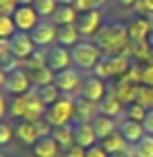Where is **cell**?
<instances>
[{
  "label": "cell",
  "instance_id": "83f0119b",
  "mask_svg": "<svg viewBox=\"0 0 153 157\" xmlns=\"http://www.w3.org/2000/svg\"><path fill=\"white\" fill-rule=\"evenodd\" d=\"M131 157H153V135H144L135 146L128 151Z\"/></svg>",
  "mask_w": 153,
  "mask_h": 157
},
{
  "label": "cell",
  "instance_id": "74e56055",
  "mask_svg": "<svg viewBox=\"0 0 153 157\" xmlns=\"http://www.w3.org/2000/svg\"><path fill=\"white\" fill-rule=\"evenodd\" d=\"M16 7H18V0H0V13L2 16H11Z\"/></svg>",
  "mask_w": 153,
  "mask_h": 157
},
{
  "label": "cell",
  "instance_id": "e0dca14e",
  "mask_svg": "<svg viewBox=\"0 0 153 157\" xmlns=\"http://www.w3.org/2000/svg\"><path fill=\"white\" fill-rule=\"evenodd\" d=\"M128 56L133 59V63H140V61H147V63H153V45L147 40H131L128 47H126Z\"/></svg>",
  "mask_w": 153,
  "mask_h": 157
},
{
  "label": "cell",
  "instance_id": "ac0fdd59",
  "mask_svg": "<svg viewBox=\"0 0 153 157\" xmlns=\"http://www.w3.org/2000/svg\"><path fill=\"white\" fill-rule=\"evenodd\" d=\"M124 105L119 99H117V94H115L113 90H108L106 94H104V99L99 101V115H106V117H111V119H117L122 112H124Z\"/></svg>",
  "mask_w": 153,
  "mask_h": 157
},
{
  "label": "cell",
  "instance_id": "f546056e",
  "mask_svg": "<svg viewBox=\"0 0 153 157\" xmlns=\"http://www.w3.org/2000/svg\"><path fill=\"white\" fill-rule=\"evenodd\" d=\"M36 90H38V94H41V99H43V103H45V105H52L54 101H59L61 94H63V92H61L59 88H56L54 83L43 85V88H36Z\"/></svg>",
  "mask_w": 153,
  "mask_h": 157
},
{
  "label": "cell",
  "instance_id": "484cf974",
  "mask_svg": "<svg viewBox=\"0 0 153 157\" xmlns=\"http://www.w3.org/2000/svg\"><path fill=\"white\" fill-rule=\"evenodd\" d=\"M92 128H95V135H97V139L101 141L104 137H108L111 132L117 130L119 124H117L115 119L106 117V115H97V117H95V121H92Z\"/></svg>",
  "mask_w": 153,
  "mask_h": 157
},
{
  "label": "cell",
  "instance_id": "7c38bea8",
  "mask_svg": "<svg viewBox=\"0 0 153 157\" xmlns=\"http://www.w3.org/2000/svg\"><path fill=\"white\" fill-rule=\"evenodd\" d=\"M25 99V119L27 121H38V119H45V112H47V105L43 103V99L38 94V90L32 88L30 92L23 94Z\"/></svg>",
  "mask_w": 153,
  "mask_h": 157
},
{
  "label": "cell",
  "instance_id": "f907efd6",
  "mask_svg": "<svg viewBox=\"0 0 153 157\" xmlns=\"http://www.w3.org/2000/svg\"><path fill=\"white\" fill-rule=\"evenodd\" d=\"M0 157H7V155H5V153H0Z\"/></svg>",
  "mask_w": 153,
  "mask_h": 157
},
{
  "label": "cell",
  "instance_id": "8d00e7d4",
  "mask_svg": "<svg viewBox=\"0 0 153 157\" xmlns=\"http://www.w3.org/2000/svg\"><path fill=\"white\" fill-rule=\"evenodd\" d=\"M140 85H149V88H153V63H147V65L142 67V83Z\"/></svg>",
  "mask_w": 153,
  "mask_h": 157
},
{
  "label": "cell",
  "instance_id": "603a6c76",
  "mask_svg": "<svg viewBox=\"0 0 153 157\" xmlns=\"http://www.w3.org/2000/svg\"><path fill=\"white\" fill-rule=\"evenodd\" d=\"M77 18H79V11H77L72 5H59L50 20H52L54 25L63 27V25H74V23H77Z\"/></svg>",
  "mask_w": 153,
  "mask_h": 157
},
{
  "label": "cell",
  "instance_id": "c3c4849f",
  "mask_svg": "<svg viewBox=\"0 0 153 157\" xmlns=\"http://www.w3.org/2000/svg\"><path fill=\"white\" fill-rule=\"evenodd\" d=\"M34 0H18V5H32Z\"/></svg>",
  "mask_w": 153,
  "mask_h": 157
},
{
  "label": "cell",
  "instance_id": "9a60e30c",
  "mask_svg": "<svg viewBox=\"0 0 153 157\" xmlns=\"http://www.w3.org/2000/svg\"><path fill=\"white\" fill-rule=\"evenodd\" d=\"M72 130H74V144L81 146V148H92L97 146V135H95V128L92 124H72Z\"/></svg>",
  "mask_w": 153,
  "mask_h": 157
},
{
  "label": "cell",
  "instance_id": "9c48e42d",
  "mask_svg": "<svg viewBox=\"0 0 153 157\" xmlns=\"http://www.w3.org/2000/svg\"><path fill=\"white\" fill-rule=\"evenodd\" d=\"M32 90V81H30V74L25 72V67H18L14 72L7 74V83H5V92L9 97H18V94H25V92Z\"/></svg>",
  "mask_w": 153,
  "mask_h": 157
},
{
  "label": "cell",
  "instance_id": "6da1fadb",
  "mask_svg": "<svg viewBox=\"0 0 153 157\" xmlns=\"http://www.w3.org/2000/svg\"><path fill=\"white\" fill-rule=\"evenodd\" d=\"M95 43L99 45V49L104 54H122L128 47V34L126 25L122 23H106L101 25V29L95 34Z\"/></svg>",
  "mask_w": 153,
  "mask_h": 157
},
{
  "label": "cell",
  "instance_id": "30bf717a",
  "mask_svg": "<svg viewBox=\"0 0 153 157\" xmlns=\"http://www.w3.org/2000/svg\"><path fill=\"white\" fill-rule=\"evenodd\" d=\"M101 20H104V13L101 9H95V11H86V13H79L77 18V29L81 34V38H90L95 36L99 29H101Z\"/></svg>",
  "mask_w": 153,
  "mask_h": 157
},
{
  "label": "cell",
  "instance_id": "ba28073f",
  "mask_svg": "<svg viewBox=\"0 0 153 157\" xmlns=\"http://www.w3.org/2000/svg\"><path fill=\"white\" fill-rule=\"evenodd\" d=\"M9 45H11V56H16L20 63H25L36 52V45L30 36V32H16L9 38Z\"/></svg>",
  "mask_w": 153,
  "mask_h": 157
},
{
  "label": "cell",
  "instance_id": "836d02e7",
  "mask_svg": "<svg viewBox=\"0 0 153 157\" xmlns=\"http://www.w3.org/2000/svg\"><path fill=\"white\" fill-rule=\"evenodd\" d=\"M124 117L133 119V121H144V117H147V108H142L140 103H131V105L124 108Z\"/></svg>",
  "mask_w": 153,
  "mask_h": 157
},
{
  "label": "cell",
  "instance_id": "44dd1931",
  "mask_svg": "<svg viewBox=\"0 0 153 157\" xmlns=\"http://www.w3.org/2000/svg\"><path fill=\"white\" fill-rule=\"evenodd\" d=\"M59 144L52 139V135H47V137H41L36 144L32 146V153L34 157H59Z\"/></svg>",
  "mask_w": 153,
  "mask_h": 157
},
{
  "label": "cell",
  "instance_id": "f6af8a7d",
  "mask_svg": "<svg viewBox=\"0 0 153 157\" xmlns=\"http://www.w3.org/2000/svg\"><path fill=\"white\" fill-rule=\"evenodd\" d=\"M119 5H122V7H133L135 0H119Z\"/></svg>",
  "mask_w": 153,
  "mask_h": 157
},
{
  "label": "cell",
  "instance_id": "ee69618b",
  "mask_svg": "<svg viewBox=\"0 0 153 157\" xmlns=\"http://www.w3.org/2000/svg\"><path fill=\"white\" fill-rule=\"evenodd\" d=\"M5 83H7V72L2 70V65H0V90H5Z\"/></svg>",
  "mask_w": 153,
  "mask_h": 157
},
{
  "label": "cell",
  "instance_id": "ab89813d",
  "mask_svg": "<svg viewBox=\"0 0 153 157\" xmlns=\"http://www.w3.org/2000/svg\"><path fill=\"white\" fill-rule=\"evenodd\" d=\"M142 126H144V132L147 135H153V110H147V117H144Z\"/></svg>",
  "mask_w": 153,
  "mask_h": 157
},
{
  "label": "cell",
  "instance_id": "7402d4cb",
  "mask_svg": "<svg viewBox=\"0 0 153 157\" xmlns=\"http://www.w3.org/2000/svg\"><path fill=\"white\" fill-rule=\"evenodd\" d=\"M113 92L117 94V99H119V101H122L124 105L135 103V99H137V85L128 83V81H124L122 76H119V81L113 85Z\"/></svg>",
  "mask_w": 153,
  "mask_h": 157
},
{
  "label": "cell",
  "instance_id": "e575fe53",
  "mask_svg": "<svg viewBox=\"0 0 153 157\" xmlns=\"http://www.w3.org/2000/svg\"><path fill=\"white\" fill-rule=\"evenodd\" d=\"M133 9L137 16H149V13H153V0H135Z\"/></svg>",
  "mask_w": 153,
  "mask_h": 157
},
{
  "label": "cell",
  "instance_id": "7bdbcfd3",
  "mask_svg": "<svg viewBox=\"0 0 153 157\" xmlns=\"http://www.w3.org/2000/svg\"><path fill=\"white\" fill-rule=\"evenodd\" d=\"M7 105H9V101H7L5 92H0V121L7 117Z\"/></svg>",
  "mask_w": 153,
  "mask_h": 157
},
{
  "label": "cell",
  "instance_id": "277c9868",
  "mask_svg": "<svg viewBox=\"0 0 153 157\" xmlns=\"http://www.w3.org/2000/svg\"><path fill=\"white\" fill-rule=\"evenodd\" d=\"M72 119H74V94H61L59 101L47 105L45 121L52 128L68 126V124H72Z\"/></svg>",
  "mask_w": 153,
  "mask_h": 157
},
{
  "label": "cell",
  "instance_id": "1f68e13d",
  "mask_svg": "<svg viewBox=\"0 0 153 157\" xmlns=\"http://www.w3.org/2000/svg\"><path fill=\"white\" fill-rule=\"evenodd\" d=\"M16 32L18 29H16V25H14V18L0 13V38H11Z\"/></svg>",
  "mask_w": 153,
  "mask_h": 157
},
{
  "label": "cell",
  "instance_id": "d590c367",
  "mask_svg": "<svg viewBox=\"0 0 153 157\" xmlns=\"http://www.w3.org/2000/svg\"><path fill=\"white\" fill-rule=\"evenodd\" d=\"M14 137V126H9L7 121H0V146H7Z\"/></svg>",
  "mask_w": 153,
  "mask_h": 157
},
{
  "label": "cell",
  "instance_id": "b9f144b4",
  "mask_svg": "<svg viewBox=\"0 0 153 157\" xmlns=\"http://www.w3.org/2000/svg\"><path fill=\"white\" fill-rule=\"evenodd\" d=\"M86 157H108V153L97 144V146H92V148H88V151H86Z\"/></svg>",
  "mask_w": 153,
  "mask_h": 157
},
{
  "label": "cell",
  "instance_id": "52a82bcc",
  "mask_svg": "<svg viewBox=\"0 0 153 157\" xmlns=\"http://www.w3.org/2000/svg\"><path fill=\"white\" fill-rule=\"evenodd\" d=\"M81 83H83V76L77 67H68V70H63V72L54 74V85L63 94H79Z\"/></svg>",
  "mask_w": 153,
  "mask_h": 157
},
{
  "label": "cell",
  "instance_id": "60d3db41",
  "mask_svg": "<svg viewBox=\"0 0 153 157\" xmlns=\"http://www.w3.org/2000/svg\"><path fill=\"white\" fill-rule=\"evenodd\" d=\"M65 157H86V148H81V146H70L68 151H65Z\"/></svg>",
  "mask_w": 153,
  "mask_h": 157
},
{
  "label": "cell",
  "instance_id": "4fadbf2b",
  "mask_svg": "<svg viewBox=\"0 0 153 157\" xmlns=\"http://www.w3.org/2000/svg\"><path fill=\"white\" fill-rule=\"evenodd\" d=\"M106 83H104V78H99V76H86L83 78V83H81V88H79V97H83V99H88V101L92 103H99L101 99H104L106 94Z\"/></svg>",
  "mask_w": 153,
  "mask_h": 157
},
{
  "label": "cell",
  "instance_id": "2e32d148",
  "mask_svg": "<svg viewBox=\"0 0 153 157\" xmlns=\"http://www.w3.org/2000/svg\"><path fill=\"white\" fill-rule=\"evenodd\" d=\"M153 32V25L149 18L144 16H137L135 20H131L126 25V34H128V40H147Z\"/></svg>",
  "mask_w": 153,
  "mask_h": 157
},
{
  "label": "cell",
  "instance_id": "cb8c5ba5",
  "mask_svg": "<svg viewBox=\"0 0 153 157\" xmlns=\"http://www.w3.org/2000/svg\"><path fill=\"white\" fill-rule=\"evenodd\" d=\"M79 38H81V34H79L77 25H63V27H59V34H56V45L72 49L77 43H81Z\"/></svg>",
  "mask_w": 153,
  "mask_h": 157
},
{
  "label": "cell",
  "instance_id": "8992f818",
  "mask_svg": "<svg viewBox=\"0 0 153 157\" xmlns=\"http://www.w3.org/2000/svg\"><path fill=\"white\" fill-rule=\"evenodd\" d=\"M45 65L52 70V72H63V70L72 67V54L68 47L63 45H52L45 49Z\"/></svg>",
  "mask_w": 153,
  "mask_h": 157
},
{
  "label": "cell",
  "instance_id": "681fc988",
  "mask_svg": "<svg viewBox=\"0 0 153 157\" xmlns=\"http://www.w3.org/2000/svg\"><path fill=\"white\" fill-rule=\"evenodd\" d=\"M149 38H151V40H149V43H151V45H153V32H151V36H149Z\"/></svg>",
  "mask_w": 153,
  "mask_h": 157
},
{
  "label": "cell",
  "instance_id": "bcb514c9",
  "mask_svg": "<svg viewBox=\"0 0 153 157\" xmlns=\"http://www.w3.org/2000/svg\"><path fill=\"white\" fill-rule=\"evenodd\" d=\"M108 157H131L128 153H113V155H108Z\"/></svg>",
  "mask_w": 153,
  "mask_h": 157
},
{
  "label": "cell",
  "instance_id": "4316f807",
  "mask_svg": "<svg viewBox=\"0 0 153 157\" xmlns=\"http://www.w3.org/2000/svg\"><path fill=\"white\" fill-rule=\"evenodd\" d=\"M52 139L59 144L61 151H68L70 146H74V130H72V124L52 128Z\"/></svg>",
  "mask_w": 153,
  "mask_h": 157
},
{
  "label": "cell",
  "instance_id": "5bb4252c",
  "mask_svg": "<svg viewBox=\"0 0 153 157\" xmlns=\"http://www.w3.org/2000/svg\"><path fill=\"white\" fill-rule=\"evenodd\" d=\"M99 115V103H92L83 97H74V119L72 124H92Z\"/></svg>",
  "mask_w": 153,
  "mask_h": 157
},
{
  "label": "cell",
  "instance_id": "d4e9b609",
  "mask_svg": "<svg viewBox=\"0 0 153 157\" xmlns=\"http://www.w3.org/2000/svg\"><path fill=\"white\" fill-rule=\"evenodd\" d=\"M30 74V81H32V88H43V85H50L54 83V72L50 70L47 65H41V67H32V70H25Z\"/></svg>",
  "mask_w": 153,
  "mask_h": 157
},
{
  "label": "cell",
  "instance_id": "ffe728a7",
  "mask_svg": "<svg viewBox=\"0 0 153 157\" xmlns=\"http://www.w3.org/2000/svg\"><path fill=\"white\" fill-rule=\"evenodd\" d=\"M99 146L104 148L108 155H113V153H128L131 151V144L124 139V135L119 130H115V132L108 135V137H104L99 141Z\"/></svg>",
  "mask_w": 153,
  "mask_h": 157
},
{
  "label": "cell",
  "instance_id": "d6986e66",
  "mask_svg": "<svg viewBox=\"0 0 153 157\" xmlns=\"http://www.w3.org/2000/svg\"><path fill=\"white\" fill-rule=\"evenodd\" d=\"M117 130L124 135V139H126L131 146H135L137 141H140V139L144 137V135H147V132H144L142 121H133V119H126V117L122 119V124H119Z\"/></svg>",
  "mask_w": 153,
  "mask_h": 157
},
{
  "label": "cell",
  "instance_id": "f1b7e54d",
  "mask_svg": "<svg viewBox=\"0 0 153 157\" xmlns=\"http://www.w3.org/2000/svg\"><path fill=\"white\" fill-rule=\"evenodd\" d=\"M32 7L36 9V13H38L41 18H52V13L56 11L59 2H56V0H34Z\"/></svg>",
  "mask_w": 153,
  "mask_h": 157
},
{
  "label": "cell",
  "instance_id": "d6a6232c",
  "mask_svg": "<svg viewBox=\"0 0 153 157\" xmlns=\"http://www.w3.org/2000/svg\"><path fill=\"white\" fill-rule=\"evenodd\" d=\"M106 0H74V9L79 13H86V11H95V9H101Z\"/></svg>",
  "mask_w": 153,
  "mask_h": 157
},
{
  "label": "cell",
  "instance_id": "5b68a950",
  "mask_svg": "<svg viewBox=\"0 0 153 157\" xmlns=\"http://www.w3.org/2000/svg\"><path fill=\"white\" fill-rule=\"evenodd\" d=\"M56 34H59V25H54L50 18H41L36 23V27L30 32V36H32L36 47L47 49V47L56 45Z\"/></svg>",
  "mask_w": 153,
  "mask_h": 157
},
{
  "label": "cell",
  "instance_id": "3957f363",
  "mask_svg": "<svg viewBox=\"0 0 153 157\" xmlns=\"http://www.w3.org/2000/svg\"><path fill=\"white\" fill-rule=\"evenodd\" d=\"M72 54V63H74L77 70H86V72H92L95 65L101 61V56H104V52L99 49L97 43H90V40H81L77 43L74 47L70 49Z\"/></svg>",
  "mask_w": 153,
  "mask_h": 157
},
{
  "label": "cell",
  "instance_id": "7a4b0ae2",
  "mask_svg": "<svg viewBox=\"0 0 153 157\" xmlns=\"http://www.w3.org/2000/svg\"><path fill=\"white\" fill-rule=\"evenodd\" d=\"M133 65V59L128 56V52L122 54H104L101 61L95 65V76L99 78H115V76H124L128 72V67Z\"/></svg>",
  "mask_w": 153,
  "mask_h": 157
},
{
  "label": "cell",
  "instance_id": "4dcf8cb0",
  "mask_svg": "<svg viewBox=\"0 0 153 157\" xmlns=\"http://www.w3.org/2000/svg\"><path fill=\"white\" fill-rule=\"evenodd\" d=\"M135 103H140L142 108H147V110H153V88H149V85H137Z\"/></svg>",
  "mask_w": 153,
  "mask_h": 157
},
{
  "label": "cell",
  "instance_id": "8fae6325",
  "mask_svg": "<svg viewBox=\"0 0 153 157\" xmlns=\"http://www.w3.org/2000/svg\"><path fill=\"white\" fill-rule=\"evenodd\" d=\"M11 18H14V25H16L18 32H32L36 27V23L41 20V16L36 13V9L32 5H18L14 9Z\"/></svg>",
  "mask_w": 153,
  "mask_h": 157
},
{
  "label": "cell",
  "instance_id": "f35d334b",
  "mask_svg": "<svg viewBox=\"0 0 153 157\" xmlns=\"http://www.w3.org/2000/svg\"><path fill=\"white\" fill-rule=\"evenodd\" d=\"M7 56H11V45H9V38H0V61H5Z\"/></svg>",
  "mask_w": 153,
  "mask_h": 157
},
{
  "label": "cell",
  "instance_id": "7dc6e473",
  "mask_svg": "<svg viewBox=\"0 0 153 157\" xmlns=\"http://www.w3.org/2000/svg\"><path fill=\"white\" fill-rule=\"evenodd\" d=\"M59 5H74V0H56Z\"/></svg>",
  "mask_w": 153,
  "mask_h": 157
}]
</instances>
